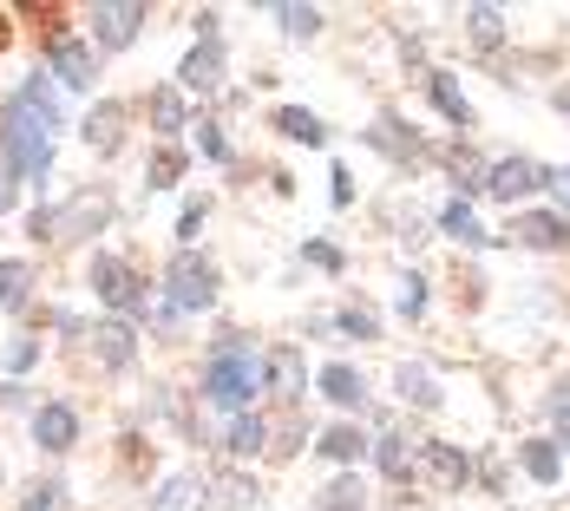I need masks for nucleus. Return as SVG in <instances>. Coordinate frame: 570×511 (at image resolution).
<instances>
[{"label":"nucleus","instance_id":"f257e3e1","mask_svg":"<svg viewBox=\"0 0 570 511\" xmlns=\"http://www.w3.org/2000/svg\"><path fill=\"white\" fill-rule=\"evenodd\" d=\"M53 131H59V99H53V86H47V72H33L0 106V170L13 184L47 177L53 170Z\"/></svg>","mask_w":570,"mask_h":511},{"label":"nucleus","instance_id":"f03ea898","mask_svg":"<svg viewBox=\"0 0 570 511\" xmlns=\"http://www.w3.org/2000/svg\"><path fill=\"white\" fill-rule=\"evenodd\" d=\"M106 217H112L106 190H79V197H66V204H40V210L27 217V236H33V243H72V236L99 229Z\"/></svg>","mask_w":570,"mask_h":511},{"label":"nucleus","instance_id":"7ed1b4c3","mask_svg":"<svg viewBox=\"0 0 570 511\" xmlns=\"http://www.w3.org/2000/svg\"><path fill=\"white\" fill-rule=\"evenodd\" d=\"M256 387H263V361L243 354V347H224V354L210 361V374H204V394L217 400V406H243Z\"/></svg>","mask_w":570,"mask_h":511},{"label":"nucleus","instance_id":"20e7f679","mask_svg":"<svg viewBox=\"0 0 570 511\" xmlns=\"http://www.w3.org/2000/svg\"><path fill=\"white\" fill-rule=\"evenodd\" d=\"M210 295H217V269L204 263V256H177L171 276H165V315H184V308H210Z\"/></svg>","mask_w":570,"mask_h":511},{"label":"nucleus","instance_id":"39448f33","mask_svg":"<svg viewBox=\"0 0 570 511\" xmlns=\"http://www.w3.org/2000/svg\"><path fill=\"white\" fill-rule=\"evenodd\" d=\"M138 27H145V7H138V0H106V7H92V40H99L106 53L131 47Z\"/></svg>","mask_w":570,"mask_h":511},{"label":"nucleus","instance_id":"423d86ee","mask_svg":"<svg viewBox=\"0 0 570 511\" xmlns=\"http://www.w3.org/2000/svg\"><path fill=\"white\" fill-rule=\"evenodd\" d=\"M86 283L99 288V302H112V308H145V288H138V276L118 256H92V276Z\"/></svg>","mask_w":570,"mask_h":511},{"label":"nucleus","instance_id":"0eeeda50","mask_svg":"<svg viewBox=\"0 0 570 511\" xmlns=\"http://www.w3.org/2000/svg\"><path fill=\"white\" fill-rule=\"evenodd\" d=\"M33 440H40L47 453H72V446H79V413H72L66 400H47V406L33 413Z\"/></svg>","mask_w":570,"mask_h":511},{"label":"nucleus","instance_id":"6e6552de","mask_svg":"<svg viewBox=\"0 0 570 511\" xmlns=\"http://www.w3.org/2000/svg\"><path fill=\"white\" fill-rule=\"evenodd\" d=\"M47 66L59 72V86H92V47H86V40H72V33L47 40Z\"/></svg>","mask_w":570,"mask_h":511},{"label":"nucleus","instance_id":"1a4fd4ad","mask_svg":"<svg viewBox=\"0 0 570 511\" xmlns=\"http://www.w3.org/2000/svg\"><path fill=\"white\" fill-rule=\"evenodd\" d=\"M131 354H138V335H131V322H99L92 328V361L118 374V367H131Z\"/></svg>","mask_w":570,"mask_h":511},{"label":"nucleus","instance_id":"9d476101","mask_svg":"<svg viewBox=\"0 0 570 511\" xmlns=\"http://www.w3.org/2000/svg\"><path fill=\"white\" fill-rule=\"evenodd\" d=\"M79 138H86L99 158H112L118 145H125V106H112V99H106V106H92L86 125H79Z\"/></svg>","mask_w":570,"mask_h":511},{"label":"nucleus","instance_id":"9b49d317","mask_svg":"<svg viewBox=\"0 0 570 511\" xmlns=\"http://www.w3.org/2000/svg\"><path fill=\"white\" fill-rule=\"evenodd\" d=\"M217 72H224V53H217V40H204L197 53L184 59V72H177V79H184L190 92H204V86H217Z\"/></svg>","mask_w":570,"mask_h":511},{"label":"nucleus","instance_id":"f8f14e48","mask_svg":"<svg viewBox=\"0 0 570 511\" xmlns=\"http://www.w3.org/2000/svg\"><path fill=\"white\" fill-rule=\"evenodd\" d=\"M27 295H33V269H27L20 256H7V263H0V308H20Z\"/></svg>","mask_w":570,"mask_h":511},{"label":"nucleus","instance_id":"ddd939ff","mask_svg":"<svg viewBox=\"0 0 570 511\" xmlns=\"http://www.w3.org/2000/svg\"><path fill=\"white\" fill-rule=\"evenodd\" d=\"M518 236H524V243H538V249H564L570 224H558V217H524V224H518Z\"/></svg>","mask_w":570,"mask_h":511},{"label":"nucleus","instance_id":"4468645a","mask_svg":"<svg viewBox=\"0 0 570 511\" xmlns=\"http://www.w3.org/2000/svg\"><path fill=\"white\" fill-rule=\"evenodd\" d=\"M531 184H544V177H538V165H524V158L499 165V177H492V190H499V197H518V190H531Z\"/></svg>","mask_w":570,"mask_h":511},{"label":"nucleus","instance_id":"2eb2a0df","mask_svg":"<svg viewBox=\"0 0 570 511\" xmlns=\"http://www.w3.org/2000/svg\"><path fill=\"white\" fill-rule=\"evenodd\" d=\"M151 125H158V131H177V125H184V99H177L171 86L151 92Z\"/></svg>","mask_w":570,"mask_h":511},{"label":"nucleus","instance_id":"dca6fc26","mask_svg":"<svg viewBox=\"0 0 570 511\" xmlns=\"http://www.w3.org/2000/svg\"><path fill=\"white\" fill-rule=\"evenodd\" d=\"M276 125H283L288 138H308V145H322V118H315V112H302V106H288V112L276 118Z\"/></svg>","mask_w":570,"mask_h":511},{"label":"nucleus","instance_id":"f3484780","mask_svg":"<svg viewBox=\"0 0 570 511\" xmlns=\"http://www.w3.org/2000/svg\"><path fill=\"white\" fill-rule=\"evenodd\" d=\"M33 361H40V341H33V335H13V341H7V374H27Z\"/></svg>","mask_w":570,"mask_h":511},{"label":"nucleus","instance_id":"a211bd4d","mask_svg":"<svg viewBox=\"0 0 570 511\" xmlns=\"http://www.w3.org/2000/svg\"><path fill=\"white\" fill-rule=\"evenodd\" d=\"M322 387H328V400H342V406H354V400H361V381H354L347 367H328V374H322Z\"/></svg>","mask_w":570,"mask_h":511},{"label":"nucleus","instance_id":"6ab92c4d","mask_svg":"<svg viewBox=\"0 0 570 511\" xmlns=\"http://www.w3.org/2000/svg\"><path fill=\"white\" fill-rule=\"evenodd\" d=\"M59 505H66V485L47 479V485H33V492H27V505H20V511H59Z\"/></svg>","mask_w":570,"mask_h":511},{"label":"nucleus","instance_id":"aec40b11","mask_svg":"<svg viewBox=\"0 0 570 511\" xmlns=\"http://www.w3.org/2000/svg\"><path fill=\"white\" fill-rule=\"evenodd\" d=\"M263 446V420H236L229 426V453H256Z\"/></svg>","mask_w":570,"mask_h":511},{"label":"nucleus","instance_id":"412c9836","mask_svg":"<svg viewBox=\"0 0 570 511\" xmlns=\"http://www.w3.org/2000/svg\"><path fill=\"white\" fill-rule=\"evenodd\" d=\"M433 99L446 106V118H453V125H465V99H459V86H453V79H446V72L433 79Z\"/></svg>","mask_w":570,"mask_h":511},{"label":"nucleus","instance_id":"4be33fe9","mask_svg":"<svg viewBox=\"0 0 570 511\" xmlns=\"http://www.w3.org/2000/svg\"><path fill=\"white\" fill-rule=\"evenodd\" d=\"M177 170H184V158H177V151H158V158H151V190H171Z\"/></svg>","mask_w":570,"mask_h":511},{"label":"nucleus","instance_id":"5701e85b","mask_svg":"<svg viewBox=\"0 0 570 511\" xmlns=\"http://www.w3.org/2000/svg\"><path fill=\"white\" fill-rule=\"evenodd\" d=\"M322 453H335V459H354V453H361V433H354V426H335V433L322 440Z\"/></svg>","mask_w":570,"mask_h":511},{"label":"nucleus","instance_id":"b1692460","mask_svg":"<svg viewBox=\"0 0 570 511\" xmlns=\"http://www.w3.org/2000/svg\"><path fill=\"white\" fill-rule=\"evenodd\" d=\"M151 511H190V479H171L165 492H158V505Z\"/></svg>","mask_w":570,"mask_h":511},{"label":"nucleus","instance_id":"393cba45","mask_svg":"<svg viewBox=\"0 0 570 511\" xmlns=\"http://www.w3.org/2000/svg\"><path fill=\"white\" fill-rule=\"evenodd\" d=\"M524 465H531L538 479H558V453H551V446H524Z\"/></svg>","mask_w":570,"mask_h":511},{"label":"nucleus","instance_id":"a878e982","mask_svg":"<svg viewBox=\"0 0 570 511\" xmlns=\"http://www.w3.org/2000/svg\"><path fill=\"white\" fill-rule=\"evenodd\" d=\"M354 499H361V485H354V479L328 485V511H354Z\"/></svg>","mask_w":570,"mask_h":511},{"label":"nucleus","instance_id":"bb28decb","mask_svg":"<svg viewBox=\"0 0 570 511\" xmlns=\"http://www.w3.org/2000/svg\"><path fill=\"white\" fill-rule=\"evenodd\" d=\"M283 27H288V33H315V27H322V20H315V13H308V7H283Z\"/></svg>","mask_w":570,"mask_h":511},{"label":"nucleus","instance_id":"cd10ccee","mask_svg":"<svg viewBox=\"0 0 570 511\" xmlns=\"http://www.w3.org/2000/svg\"><path fill=\"white\" fill-rule=\"evenodd\" d=\"M197 145H204V158H224L229 145H224V131L217 125H197Z\"/></svg>","mask_w":570,"mask_h":511},{"label":"nucleus","instance_id":"c85d7f7f","mask_svg":"<svg viewBox=\"0 0 570 511\" xmlns=\"http://www.w3.org/2000/svg\"><path fill=\"white\" fill-rule=\"evenodd\" d=\"M446 229H453V236H479V224H472V210H465V204L446 210Z\"/></svg>","mask_w":570,"mask_h":511},{"label":"nucleus","instance_id":"c756f323","mask_svg":"<svg viewBox=\"0 0 570 511\" xmlns=\"http://www.w3.org/2000/svg\"><path fill=\"white\" fill-rule=\"evenodd\" d=\"M197 229H204V204H184V217H177V236H184V243H190V236H197Z\"/></svg>","mask_w":570,"mask_h":511},{"label":"nucleus","instance_id":"7c9ffc66","mask_svg":"<svg viewBox=\"0 0 570 511\" xmlns=\"http://www.w3.org/2000/svg\"><path fill=\"white\" fill-rule=\"evenodd\" d=\"M472 33H479V40H499V13H492V7H479V13H472Z\"/></svg>","mask_w":570,"mask_h":511},{"label":"nucleus","instance_id":"2f4dec72","mask_svg":"<svg viewBox=\"0 0 570 511\" xmlns=\"http://www.w3.org/2000/svg\"><path fill=\"white\" fill-rule=\"evenodd\" d=\"M7 40H13V20H7V13H0V53H7Z\"/></svg>","mask_w":570,"mask_h":511},{"label":"nucleus","instance_id":"473e14b6","mask_svg":"<svg viewBox=\"0 0 570 511\" xmlns=\"http://www.w3.org/2000/svg\"><path fill=\"white\" fill-rule=\"evenodd\" d=\"M558 190H564V204H570V170H564V177H558Z\"/></svg>","mask_w":570,"mask_h":511}]
</instances>
